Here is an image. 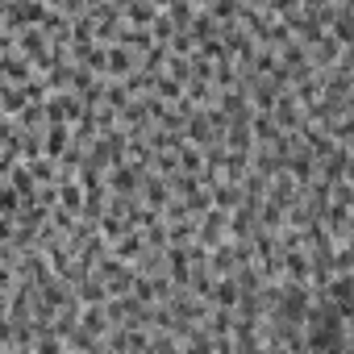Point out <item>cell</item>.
<instances>
[{
  "label": "cell",
  "instance_id": "1",
  "mask_svg": "<svg viewBox=\"0 0 354 354\" xmlns=\"http://www.w3.org/2000/svg\"><path fill=\"white\" fill-rule=\"evenodd\" d=\"M221 242H230V213H221V209H209V213L196 221V246H205V250H217Z\"/></svg>",
  "mask_w": 354,
  "mask_h": 354
},
{
  "label": "cell",
  "instance_id": "2",
  "mask_svg": "<svg viewBox=\"0 0 354 354\" xmlns=\"http://www.w3.org/2000/svg\"><path fill=\"white\" fill-rule=\"evenodd\" d=\"M38 71H34V63L26 59V55H17V50H5L0 55V84H9V88H21L26 80H34Z\"/></svg>",
  "mask_w": 354,
  "mask_h": 354
},
{
  "label": "cell",
  "instance_id": "3",
  "mask_svg": "<svg viewBox=\"0 0 354 354\" xmlns=\"http://www.w3.org/2000/svg\"><path fill=\"white\" fill-rule=\"evenodd\" d=\"M67 146H71V125H63V121H46V125H42V154L59 162Z\"/></svg>",
  "mask_w": 354,
  "mask_h": 354
},
{
  "label": "cell",
  "instance_id": "4",
  "mask_svg": "<svg viewBox=\"0 0 354 354\" xmlns=\"http://www.w3.org/2000/svg\"><path fill=\"white\" fill-rule=\"evenodd\" d=\"M205 304H209V308H225V313H234V304H238V283H234V275H230V279H213Z\"/></svg>",
  "mask_w": 354,
  "mask_h": 354
},
{
  "label": "cell",
  "instance_id": "5",
  "mask_svg": "<svg viewBox=\"0 0 354 354\" xmlns=\"http://www.w3.org/2000/svg\"><path fill=\"white\" fill-rule=\"evenodd\" d=\"M75 300H80V308H100V304L109 300V288H104V279L88 275V279L75 288Z\"/></svg>",
  "mask_w": 354,
  "mask_h": 354
},
{
  "label": "cell",
  "instance_id": "6",
  "mask_svg": "<svg viewBox=\"0 0 354 354\" xmlns=\"http://www.w3.org/2000/svg\"><path fill=\"white\" fill-rule=\"evenodd\" d=\"M55 196H59V209H63V213L80 217V209H84V188H80L75 180H63V184H55Z\"/></svg>",
  "mask_w": 354,
  "mask_h": 354
},
{
  "label": "cell",
  "instance_id": "7",
  "mask_svg": "<svg viewBox=\"0 0 354 354\" xmlns=\"http://www.w3.org/2000/svg\"><path fill=\"white\" fill-rule=\"evenodd\" d=\"M142 250H146V242H142V234H138V230H129L121 242H113V246H109V254H113L117 263H133Z\"/></svg>",
  "mask_w": 354,
  "mask_h": 354
},
{
  "label": "cell",
  "instance_id": "8",
  "mask_svg": "<svg viewBox=\"0 0 354 354\" xmlns=\"http://www.w3.org/2000/svg\"><path fill=\"white\" fill-rule=\"evenodd\" d=\"M196 13H201V5H192V0H175V5H162V17H167L175 30H188Z\"/></svg>",
  "mask_w": 354,
  "mask_h": 354
},
{
  "label": "cell",
  "instance_id": "9",
  "mask_svg": "<svg viewBox=\"0 0 354 354\" xmlns=\"http://www.w3.org/2000/svg\"><path fill=\"white\" fill-rule=\"evenodd\" d=\"M26 171H30V180H34L38 188H50V184L59 180V162H55V158H46V154H42V158H34V162H26Z\"/></svg>",
  "mask_w": 354,
  "mask_h": 354
},
{
  "label": "cell",
  "instance_id": "10",
  "mask_svg": "<svg viewBox=\"0 0 354 354\" xmlns=\"http://www.w3.org/2000/svg\"><path fill=\"white\" fill-rule=\"evenodd\" d=\"M250 138H254V146H271V142L279 138L271 113H250Z\"/></svg>",
  "mask_w": 354,
  "mask_h": 354
},
{
  "label": "cell",
  "instance_id": "11",
  "mask_svg": "<svg viewBox=\"0 0 354 354\" xmlns=\"http://www.w3.org/2000/svg\"><path fill=\"white\" fill-rule=\"evenodd\" d=\"M75 329H84V333H92V337H104L113 325H109V317H104V304L100 308H80V325Z\"/></svg>",
  "mask_w": 354,
  "mask_h": 354
},
{
  "label": "cell",
  "instance_id": "12",
  "mask_svg": "<svg viewBox=\"0 0 354 354\" xmlns=\"http://www.w3.org/2000/svg\"><path fill=\"white\" fill-rule=\"evenodd\" d=\"M0 354H21V350H0Z\"/></svg>",
  "mask_w": 354,
  "mask_h": 354
}]
</instances>
